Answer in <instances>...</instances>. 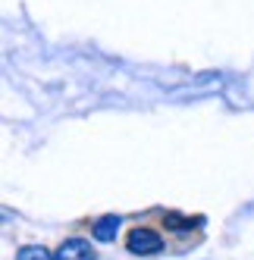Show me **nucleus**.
<instances>
[{
	"instance_id": "1",
	"label": "nucleus",
	"mask_w": 254,
	"mask_h": 260,
	"mask_svg": "<svg viewBox=\"0 0 254 260\" xmlns=\"http://www.w3.org/2000/svg\"><path fill=\"white\" fill-rule=\"evenodd\" d=\"M125 248L132 254H157L163 248V241H160V235L154 229H141L138 226V229L129 232V238H125Z\"/></svg>"
},
{
	"instance_id": "2",
	"label": "nucleus",
	"mask_w": 254,
	"mask_h": 260,
	"mask_svg": "<svg viewBox=\"0 0 254 260\" xmlns=\"http://www.w3.org/2000/svg\"><path fill=\"white\" fill-rule=\"evenodd\" d=\"M53 260H94V248L85 238H66L63 245L53 251Z\"/></svg>"
},
{
	"instance_id": "3",
	"label": "nucleus",
	"mask_w": 254,
	"mask_h": 260,
	"mask_svg": "<svg viewBox=\"0 0 254 260\" xmlns=\"http://www.w3.org/2000/svg\"><path fill=\"white\" fill-rule=\"evenodd\" d=\"M119 216H101L98 222H94V238L98 241H113L116 238V232H119Z\"/></svg>"
},
{
	"instance_id": "4",
	"label": "nucleus",
	"mask_w": 254,
	"mask_h": 260,
	"mask_svg": "<svg viewBox=\"0 0 254 260\" xmlns=\"http://www.w3.org/2000/svg\"><path fill=\"white\" fill-rule=\"evenodd\" d=\"M16 260H53V254L41 245H25L19 254H16Z\"/></svg>"
}]
</instances>
